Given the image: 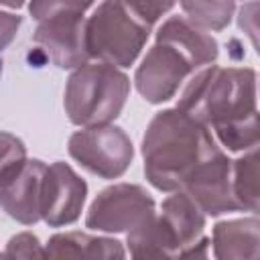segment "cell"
Here are the masks:
<instances>
[{
    "instance_id": "cell-18",
    "label": "cell",
    "mask_w": 260,
    "mask_h": 260,
    "mask_svg": "<svg viewBox=\"0 0 260 260\" xmlns=\"http://www.w3.org/2000/svg\"><path fill=\"white\" fill-rule=\"evenodd\" d=\"M179 6L185 18L205 32L225 28L238 8L236 2H181Z\"/></svg>"
},
{
    "instance_id": "cell-12",
    "label": "cell",
    "mask_w": 260,
    "mask_h": 260,
    "mask_svg": "<svg viewBox=\"0 0 260 260\" xmlns=\"http://www.w3.org/2000/svg\"><path fill=\"white\" fill-rule=\"evenodd\" d=\"M156 223L165 240L179 254L181 250L203 238L201 234L205 228V213L185 191H175L160 203Z\"/></svg>"
},
{
    "instance_id": "cell-10",
    "label": "cell",
    "mask_w": 260,
    "mask_h": 260,
    "mask_svg": "<svg viewBox=\"0 0 260 260\" xmlns=\"http://www.w3.org/2000/svg\"><path fill=\"white\" fill-rule=\"evenodd\" d=\"M234 160L221 152L213 160H209L187 185L185 193L197 203V207L211 217L240 211V205L234 195V179H232Z\"/></svg>"
},
{
    "instance_id": "cell-22",
    "label": "cell",
    "mask_w": 260,
    "mask_h": 260,
    "mask_svg": "<svg viewBox=\"0 0 260 260\" xmlns=\"http://www.w3.org/2000/svg\"><path fill=\"white\" fill-rule=\"evenodd\" d=\"M179 260H215L211 258V240L199 238L195 244L179 252Z\"/></svg>"
},
{
    "instance_id": "cell-13",
    "label": "cell",
    "mask_w": 260,
    "mask_h": 260,
    "mask_svg": "<svg viewBox=\"0 0 260 260\" xmlns=\"http://www.w3.org/2000/svg\"><path fill=\"white\" fill-rule=\"evenodd\" d=\"M43 260H126V252L114 238L63 232L49 238Z\"/></svg>"
},
{
    "instance_id": "cell-15",
    "label": "cell",
    "mask_w": 260,
    "mask_h": 260,
    "mask_svg": "<svg viewBox=\"0 0 260 260\" xmlns=\"http://www.w3.org/2000/svg\"><path fill=\"white\" fill-rule=\"evenodd\" d=\"M156 41H165L177 47L195 65L197 71L209 67L219 55L217 41L209 32H205L203 28L195 26L193 22H189L185 16L179 14L169 16L160 24V28L156 30Z\"/></svg>"
},
{
    "instance_id": "cell-21",
    "label": "cell",
    "mask_w": 260,
    "mask_h": 260,
    "mask_svg": "<svg viewBox=\"0 0 260 260\" xmlns=\"http://www.w3.org/2000/svg\"><path fill=\"white\" fill-rule=\"evenodd\" d=\"M238 26L250 39L256 55L260 57V2H244L238 8Z\"/></svg>"
},
{
    "instance_id": "cell-17",
    "label": "cell",
    "mask_w": 260,
    "mask_h": 260,
    "mask_svg": "<svg viewBox=\"0 0 260 260\" xmlns=\"http://www.w3.org/2000/svg\"><path fill=\"white\" fill-rule=\"evenodd\" d=\"M126 246L130 250V260H175V256H179L160 234L156 217L148 225L128 234Z\"/></svg>"
},
{
    "instance_id": "cell-23",
    "label": "cell",
    "mask_w": 260,
    "mask_h": 260,
    "mask_svg": "<svg viewBox=\"0 0 260 260\" xmlns=\"http://www.w3.org/2000/svg\"><path fill=\"white\" fill-rule=\"evenodd\" d=\"M18 24H20V16H12L8 12H2V45L4 47L10 43L12 35L18 28Z\"/></svg>"
},
{
    "instance_id": "cell-7",
    "label": "cell",
    "mask_w": 260,
    "mask_h": 260,
    "mask_svg": "<svg viewBox=\"0 0 260 260\" xmlns=\"http://www.w3.org/2000/svg\"><path fill=\"white\" fill-rule=\"evenodd\" d=\"M67 150L75 162L102 179L122 177L134 158L130 136L124 132V128L114 124L81 128L73 132Z\"/></svg>"
},
{
    "instance_id": "cell-19",
    "label": "cell",
    "mask_w": 260,
    "mask_h": 260,
    "mask_svg": "<svg viewBox=\"0 0 260 260\" xmlns=\"http://www.w3.org/2000/svg\"><path fill=\"white\" fill-rule=\"evenodd\" d=\"M26 148L20 138L10 132H2V165H0V183L14 177L26 165Z\"/></svg>"
},
{
    "instance_id": "cell-4",
    "label": "cell",
    "mask_w": 260,
    "mask_h": 260,
    "mask_svg": "<svg viewBox=\"0 0 260 260\" xmlns=\"http://www.w3.org/2000/svg\"><path fill=\"white\" fill-rule=\"evenodd\" d=\"M152 24L134 2H100L85 22L89 59L114 67H130L144 49Z\"/></svg>"
},
{
    "instance_id": "cell-8",
    "label": "cell",
    "mask_w": 260,
    "mask_h": 260,
    "mask_svg": "<svg viewBox=\"0 0 260 260\" xmlns=\"http://www.w3.org/2000/svg\"><path fill=\"white\" fill-rule=\"evenodd\" d=\"M195 75V65L171 43L156 41L134 73V85L148 104H162L175 98L181 83Z\"/></svg>"
},
{
    "instance_id": "cell-3",
    "label": "cell",
    "mask_w": 260,
    "mask_h": 260,
    "mask_svg": "<svg viewBox=\"0 0 260 260\" xmlns=\"http://www.w3.org/2000/svg\"><path fill=\"white\" fill-rule=\"evenodd\" d=\"M130 93V79L108 63H85L75 69L65 85L63 106L67 118L81 128L112 124Z\"/></svg>"
},
{
    "instance_id": "cell-1",
    "label": "cell",
    "mask_w": 260,
    "mask_h": 260,
    "mask_svg": "<svg viewBox=\"0 0 260 260\" xmlns=\"http://www.w3.org/2000/svg\"><path fill=\"white\" fill-rule=\"evenodd\" d=\"M256 85V71L250 67L209 65L189 79L175 108L213 128L228 150H252L260 146Z\"/></svg>"
},
{
    "instance_id": "cell-11",
    "label": "cell",
    "mask_w": 260,
    "mask_h": 260,
    "mask_svg": "<svg viewBox=\"0 0 260 260\" xmlns=\"http://www.w3.org/2000/svg\"><path fill=\"white\" fill-rule=\"evenodd\" d=\"M47 167L39 158H28L26 165L8 181L2 183V207L22 225L41 221V193Z\"/></svg>"
},
{
    "instance_id": "cell-9",
    "label": "cell",
    "mask_w": 260,
    "mask_h": 260,
    "mask_svg": "<svg viewBox=\"0 0 260 260\" xmlns=\"http://www.w3.org/2000/svg\"><path fill=\"white\" fill-rule=\"evenodd\" d=\"M87 195L85 181L67 165L53 162L47 167L41 193V217L51 228H63L79 219Z\"/></svg>"
},
{
    "instance_id": "cell-14",
    "label": "cell",
    "mask_w": 260,
    "mask_h": 260,
    "mask_svg": "<svg viewBox=\"0 0 260 260\" xmlns=\"http://www.w3.org/2000/svg\"><path fill=\"white\" fill-rule=\"evenodd\" d=\"M211 250L215 260H260V219L217 221L211 234Z\"/></svg>"
},
{
    "instance_id": "cell-2",
    "label": "cell",
    "mask_w": 260,
    "mask_h": 260,
    "mask_svg": "<svg viewBox=\"0 0 260 260\" xmlns=\"http://www.w3.org/2000/svg\"><path fill=\"white\" fill-rule=\"evenodd\" d=\"M140 150L148 183L167 193L183 191L209 160L223 152L211 130L179 108L152 116Z\"/></svg>"
},
{
    "instance_id": "cell-6",
    "label": "cell",
    "mask_w": 260,
    "mask_h": 260,
    "mask_svg": "<svg viewBox=\"0 0 260 260\" xmlns=\"http://www.w3.org/2000/svg\"><path fill=\"white\" fill-rule=\"evenodd\" d=\"M156 217L154 199L142 185L116 183L102 189L91 201L85 225L95 232L132 234Z\"/></svg>"
},
{
    "instance_id": "cell-16",
    "label": "cell",
    "mask_w": 260,
    "mask_h": 260,
    "mask_svg": "<svg viewBox=\"0 0 260 260\" xmlns=\"http://www.w3.org/2000/svg\"><path fill=\"white\" fill-rule=\"evenodd\" d=\"M232 179L240 211L244 209L260 215V146L234 160Z\"/></svg>"
},
{
    "instance_id": "cell-5",
    "label": "cell",
    "mask_w": 260,
    "mask_h": 260,
    "mask_svg": "<svg viewBox=\"0 0 260 260\" xmlns=\"http://www.w3.org/2000/svg\"><path fill=\"white\" fill-rule=\"evenodd\" d=\"M93 8L91 2L75 0H43L28 4L37 28L32 43L45 53V57L59 69H79L87 63L85 47V10Z\"/></svg>"
},
{
    "instance_id": "cell-20",
    "label": "cell",
    "mask_w": 260,
    "mask_h": 260,
    "mask_svg": "<svg viewBox=\"0 0 260 260\" xmlns=\"http://www.w3.org/2000/svg\"><path fill=\"white\" fill-rule=\"evenodd\" d=\"M45 248L30 232H20L8 240L2 252V260H43Z\"/></svg>"
}]
</instances>
